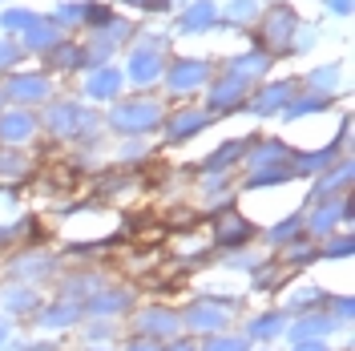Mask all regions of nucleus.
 <instances>
[{
  "mask_svg": "<svg viewBox=\"0 0 355 351\" xmlns=\"http://www.w3.org/2000/svg\"><path fill=\"white\" fill-rule=\"evenodd\" d=\"M178 327H182V319H178L174 311H166V307H150V311L137 315V335H141V339H154V343L174 339Z\"/></svg>",
  "mask_w": 355,
  "mask_h": 351,
  "instance_id": "f03ea898",
  "label": "nucleus"
},
{
  "mask_svg": "<svg viewBox=\"0 0 355 351\" xmlns=\"http://www.w3.org/2000/svg\"><path fill=\"white\" fill-rule=\"evenodd\" d=\"M8 335H12V323H8V319H0V343H8Z\"/></svg>",
  "mask_w": 355,
  "mask_h": 351,
  "instance_id": "1a4fd4ad",
  "label": "nucleus"
},
{
  "mask_svg": "<svg viewBox=\"0 0 355 351\" xmlns=\"http://www.w3.org/2000/svg\"><path fill=\"white\" fill-rule=\"evenodd\" d=\"M4 307L12 311V315H24V311L37 307V295L28 286H12V291H4Z\"/></svg>",
  "mask_w": 355,
  "mask_h": 351,
  "instance_id": "20e7f679",
  "label": "nucleus"
},
{
  "mask_svg": "<svg viewBox=\"0 0 355 351\" xmlns=\"http://www.w3.org/2000/svg\"><path fill=\"white\" fill-rule=\"evenodd\" d=\"M77 319H81V303H69V299L41 311V327H73Z\"/></svg>",
  "mask_w": 355,
  "mask_h": 351,
  "instance_id": "7ed1b4c3",
  "label": "nucleus"
},
{
  "mask_svg": "<svg viewBox=\"0 0 355 351\" xmlns=\"http://www.w3.org/2000/svg\"><path fill=\"white\" fill-rule=\"evenodd\" d=\"M162 351H198V348H194L190 339H178V343H166V348H162Z\"/></svg>",
  "mask_w": 355,
  "mask_h": 351,
  "instance_id": "6e6552de",
  "label": "nucleus"
},
{
  "mask_svg": "<svg viewBox=\"0 0 355 351\" xmlns=\"http://www.w3.org/2000/svg\"><path fill=\"white\" fill-rule=\"evenodd\" d=\"M125 351H162V343H154V339H141V335H137Z\"/></svg>",
  "mask_w": 355,
  "mask_h": 351,
  "instance_id": "0eeeda50",
  "label": "nucleus"
},
{
  "mask_svg": "<svg viewBox=\"0 0 355 351\" xmlns=\"http://www.w3.org/2000/svg\"><path fill=\"white\" fill-rule=\"evenodd\" d=\"M226 323H230V307L226 303H214V299L194 303V307L182 315V327L202 331V335H218V331H226Z\"/></svg>",
  "mask_w": 355,
  "mask_h": 351,
  "instance_id": "f257e3e1",
  "label": "nucleus"
},
{
  "mask_svg": "<svg viewBox=\"0 0 355 351\" xmlns=\"http://www.w3.org/2000/svg\"><path fill=\"white\" fill-rule=\"evenodd\" d=\"M198 351H250V348H246L243 335H226V331H218V335H206V343H202Z\"/></svg>",
  "mask_w": 355,
  "mask_h": 351,
  "instance_id": "39448f33",
  "label": "nucleus"
},
{
  "mask_svg": "<svg viewBox=\"0 0 355 351\" xmlns=\"http://www.w3.org/2000/svg\"><path fill=\"white\" fill-rule=\"evenodd\" d=\"M283 327H287V319H283L279 311H266V315H259V323L250 331H254V339H275Z\"/></svg>",
  "mask_w": 355,
  "mask_h": 351,
  "instance_id": "423d86ee",
  "label": "nucleus"
},
{
  "mask_svg": "<svg viewBox=\"0 0 355 351\" xmlns=\"http://www.w3.org/2000/svg\"><path fill=\"white\" fill-rule=\"evenodd\" d=\"M89 351H110V348H89Z\"/></svg>",
  "mask_w": 355,
  "mask_h": 351,
  "instance_id": "9d476101",
  "label": "nucleus"
}]
</instances>
